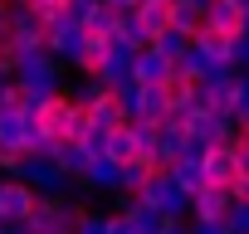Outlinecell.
<instances>
[{
  "instance_id": "cell-1",
  "label": "cell",
  "mask_w": 249,
  "mask_h": 234,
  "mask_svg": "<svg viewBox=\"0 0 249 234\" xmlns=\"http://www.w3.org/2000/svg\"><path fill=\"white\" fill-rule=\"evenodd\" d=\"M10 78H15L20 93H59L64 88V64H54L44 44H30V49L10 54Z\"/></svg>"
},
{
  "instance_id": "cell-2",
  "label": "cell",
  "mask_w": 249,
  "mask_h": 234,
  "mask_svg": "<svg viewBox=\"0 0 249 234\" xmlns=\"http://www.w3.org/2000/svg\"><path fill=\"white\" fill-rule=\"evenodd\" d=\"M83 44H88L83 20H78L69 5H59L54 15H44V49H49L54 64H64V68L78 73V64H83Z\"/></svg>"
},
{
  "instance_id": "cell-3",
  "label": "cell",
  "mask_w": 249,
  "mask_h": 234,
  "mask_svg": "<svg viewBox=\"0 0 249 234\" xmlns=\"http://www.w3.org/2000/svg\"><path fill=\"white\" fill-rule=\"evenodd\" d=\"M10 176H20L35 195H73V176H64L49 156H39V151H25V156H15V166H10Z\"/></svg>"
},
{
  "instance_id": "cell-4",
  "label": "cell",
  "mask_w": 249,
  "mask_h": 234,
  "mask_svg": "<svg viewBox=\"0 0 249 234\" xmlns=\"http://www.w3.org/2000/svg\"><path fill=\"white\" fill-rule=\"evenodd\" d=\"M186 132H191L200 147H210V142H239V122L230 117V107H225V102L191 112V117H186Z\"/></svg>"
},
{
  "instance_id": "cell-5",
  "label": "cell",
  "mask_w": 249,
  "mask_h": 234,
  "mask_svg": "<svg viewBox=\"0 0 249 234\" xmlns=\"http://www.w3.org/2000/svg\"><path fill=\"white\" fill-rule=\"evenodd\" d=\"M137 195H142L147 205H157L166 219H186V210H191V195H186L166 171H152V176L142 181V190H137Z\"/></svg>"
},
{
  "instance_id": "cell-6",
  "label": "cell",
  "mask_w": 249,
  "mask_h": 234,
  "mask_svg": "<svg viewBox=\"0 0 249 234\" xmlns=\"http://www.w3.org/2000/svg\"><path fill=\"white\" fill-rule=\"evenodd\" d=\"M39 122L35 117H20L15 107H5L0 112V151H15V156H25V151H35L39 147Z\"/></svg>"
},
{
  "instance_id": "cell-7",
  "label": "cell",
  "mask_w": 249,
  "mask_h": 234,
  "mask_svg": "<svg viewBox=\"0 0 249 234\" xmlns=\"http://www.w3.org/2000/svg\"><path fill=\"white\" fill-rule=\"evenodd\" d=\"M93 78H98V83H103L107 93H117L122 83H132V49L112 39V44L103 49V59L93 64Z\"/></svg>"
},
{
  "instance_id": "cell-8",
  "label": "cell",
  "mask_w": 249,
  "mask_h": 234,
  "mask_svg": "<svg viewBox=\"0 0 249 234\" xmlns=\"http://www.w3.org/2000/svg\"><path fill=\"white\" fill-rule=\"evenodd\" d=\"M200 171H205V181H234L239 176V147L234 142H210L205 151H200Z\"/></svg>"
},
{
  "instance_id": "cell-9",
  "label": "cell",
  "mask_w": 249,
  "mask_h": 234,
  "mask_svg": "<svg viewBox=\"0 0 249 234\" xmlns=\"http://www.w3.org/2000/svg\"><path fill=\"white\" fill-rule=\"evenodd\" d=\"M30 205H35V190H30L20 176H5V181H0V224H25Z\"/></svg>"
},
{
  "instance_id": "cell-10",
  "label": "cell",
  "mask_w": 249,
  "mask_h": 234,
  "mask_svg": "<svg viewBox=\"0 0 249 234\" xmlns=\"http://www.w3.org/2000/svg\"><path fill=\"white\" fill-rule=\"evenodd\" d=\"M186 127H171V122H157V147H152V171L171 166L176 156H186Z\"/></svg>"
},
{
  "instance_id": "cell-11",
  "label": "cell",
  "mask_w": 249,
  "mask_h": 234,
  "mask_svg": "<svg viewBox=\"0 0 249 234\" xmlns=\"http://www.w3.org/2000/svg\"><path fill=\"white\" fill-rule=\"evenodd\" d=\"M166 73H171V59H161L152 44L132 49V83H161Z\"/></svg>"
},
{
  "instance_id": "cell-12",
  "label": "cell",
  "mask_w": 249,
  "mask_h": 234,
  "mask_svg": "<svg viewBox=\"0 0 249 234\" xmlns=\"http://www.w3.org/2000/svg\"><path fill=\"white\" fill-rule=\"evenodd\" d=\"M78 185L117 195V161H112V156H88V166L78 171Z\"/></svg>"
},
{
  "instance_id": "cell-13",
  "label": "cell",
  "mask_w": 249,
  "mask_h": 234,
  "mask_svg": "<svg viewBox=\"0 0 249 234\" xmlns=\"http://www.w3.org/2000/svg\"><path fill=\"white\" fill-rule=\"evenodd\" d=\"M122 215L137 224V234H157V229H161V219H166V215H161L157 205H147L142 195H122Z\"/></svg>"
},
{
  "instance_id": "cell-14",
  "label": "cell",
  "mask_w": 249,
  "mask_h": 234,
  "mask_svg": "<svg viewBox=\"0 0 249 234\" xmlns=\"http://www.w3.org/2000/svg\"><path fill=\"white\" fill-rule=\"evenodd\" d=\"M161 171H166V176H171V181H176V185H181L186 195H196V190L205 185V171H200V156H191V151H186V156H176V161H171V166H161Z\"/></svg>"
},
{
  "instance_id": "cell-15",
  "label": "cell",
  "mask_w": 249,
  "mask_h": 234,
  "mask_svg": "<svg viewBox=\"0 0 249 234\" xmlns=\"http://www.w3.org/2000/svg\"><path fill=\"white\" fill-rule=\"evenodd\" d=\"M234 73H239V68L220 59V64H210V68H205V73H200L196 83H200V88L210 93V102H225V98H230V83H234Z\"/></svg>"
},
{
  "instance_id": "cell-16",
  "label": "cell",
  "mask_w": 249,
  "mask_h": 234,
  "mask_svg": "<svg viewBox=\"0 0 249 234\" xmlns=\"http://www.w3.org/2000/svg\"><path fill=\"white\" fill-rule=\"evenodd\" d=\"M49 161H54L64 176H73V181H78V171L88 166V147H83V142H59V147L49 151Z\"/></svg>"
},
{
  "instance_id": "cell-17",
  "label": "cell",
  "mask_w": 249,
  "mask_h": 234,
  "mask_svg": "<svg viewBox=\"0 0 249 234\" xmlns=\"http://www.w3.org/2000/svg\"><path fill=\"white\" fill-rule=\"evenodd\" d=\"M103 156H112V161L137 156V137H132V127H127V122H117L112 132H103Z\"/></svg>"
},
{
  "instance_id": "cell-18",
  "label": "cell",
  "mask_w": 249,
  "mask_h": 234,
  "mask_svg": "<svg viewBox=\"0 0 249 234\" xmlns=\"http://www.w3.org/2000/svg\"><path fill=\"white\" fill-rule=\"evenodd\" d=\"M83 112H88V127H98V132H112V127L122 122V107H117V98H112V93H103V98H98V102H88Z\"/></svg>"
},
{
  "instance_id": "cell-19",
  "label": "cell",
  "mask_w": 249,
  "mask_h": 234,
  "mask_svg": "<svg viewBox=\"0 0 249 234\" xmlns=\"http://www.w3.org/2000/svg\"><path fill=\"white\" fill-rule=\"evenodd\" d=\"M132 20H137L142 34L152 39L157 30H166V0H137V5H132Z\"/></svg>"
},
{
  "instance_id": "cell-20",
  "label": "cell",
  "mask_w": 249,
  "mask_h": 234,
  "mask_svg": "<svg viewBox=\"0 0 249 234\" xmlns=\"http://www.w3.org/2000/svg\"><path fill=\"white\" fill-rule=\"evenodd\" d=\"M166 25L181 30V34H196L200 30V5H191V0H166Z\"/></svg>"
},
{
  "instance_id": "cell-21",
  "label": "cell",
  "mask_w": 249,
  "mask_h": 234,
  "mask_svg": "<svg viewBox=\"0 0 249 234\" xmlns=\"http://www.w3.org/2000/svg\"><path fill=\"white\" fill-rule=\"evenodd\" d=\"M225 107H230V117L239 127H249V73L239 68L234 73V83H230V98H225Z\"/></svg>"
},
{
  "instance_id": "cell-22",
  "label": "cell",
  "mask_w": 249,
  "mask_h": 234,
  "mask_svg": "<svg viewBox=\"0 0 249 234\" xmlns=\"http://www.w3.org/2000/svg\"><path fill=\"white\" fill-rule=\"evenodd\" d=\"M112 25H117V10L103 5V0H98L93 10H83V34H107L112 39Z\"/></svg>"
},
{
  "instance_id": "cell-23",
  "label": "cell",
  "mask_w": 249,
  "mask_h": 234,
  "mask_svg": "<svg viewBox=\"0 0 249 234\" xmlns=\"http://www.w3.org/2000/svg\"><path fill=\"white\" fill-rule=\"evenodd\" d=\"M112 39H117V44H127V49H142V44H147V34H142V25L132 20V10H117V25H112Z\"/></svg>"
},
{
  "instance_id": "cell-24",
  "label": "cell",
  "mask_w": 249,
  "mask_h": 234,
  "mask_svg": "<svg viewBox=\"0 0 249 234\" xmlns=\"http://www.w3.org/2000/svg\"><path fill=\"white\" fill-rule=\"evenodd\" d=\"M103 93H107V88H103V83H98L93 73H83V78H78L73 88H64V98H69V102H78V107H88V102H98Z\"/></svg>"
},
{
  "instance_id": "cell-25",
  "label": "cell",
  "mask_w": 249,
  "mask_h": 234,
  "mask_svg": "<svg viewBox=\"0 0 249 234\" xmlns=\"http://www.w3.org/2000/svg\"><path fill=\"white\" fill-rule=\"evenodd\" d=\"M69 234H107V215L103 210H78L73 224H69Z\"/></svg>"
},
{
  "instance_id": "cell-26",
  "label": "cell",
  "mask_w": 249,
  "mask_h": 234,
  "mask_svg": "<svg viewBox=\"0 0 249 234\" xmlns=\"http://www.w3.org/2000/svg\"><path fill=\"white\" fill-rule=\"evenodd\" d=\"M230 234H249V200H230V210L220 215Z\"/></svg>"
},
{
  "instance_id": "cell-27",
  "label": "cell",
  "mask_w": 249,
  "mask_h": 234,
  "mask_svg": "<svg viewBox=\"0 0 249 234\" xmlns=\"http://www.w3.org/2000/svg\"><path fill=\"white\" fill-rule=\"evenodd\" d=\"M83 132H88V112L73 102V112H69V127H64V142H78Z\"/></svg>"
},
{
  "instance_id": "cell-28",
  "label": "cell",
  "mask_w": 249,
  "mask_h": 234,
  "mask_svg": "<svg viewBox=\"0 0 249 234\" xmlns=\"http://www.w3.org/2000/svg\"><path fill=\"white\" fill-rule=\"evenodd\" d=\"M15 93H20V88H15V78H10V73H0V112L15 107Z\"/></svg>"
},
{
  "instance_id": "cell-29",
  "label": "cell",
  "mask_w": 249,
  "mask_h": 234,
  "mask_svg": "<svg viewBox=\"0 0 249 234\" xmlns=\"http://www.w3.org/2000/svg\"><path fill=\"white\" fill-rule=\"evenodd\" d=\"M107 234H137V224H132L127 215L117 210V215H107Z\"/></svg>"
},
{
  "instance_id": "cell-30",
  "label": "cell",
  "mask_w": 249,
  "mask_h": 234,
  "mask_svg": "<svg viewBox=\"0 0 249 234\" xmlns=\"http://www.w3.org/2000/svg\"><path fill=\"white\" fill-rule=\"evenodd\" d=\"M191 234H230L225 219H191Z\"/></svg>"
},
{
  "instance_id": "cell-31",
  "label": "cell",
  "mask_w": 249,
  "mask_h": 234,
  "mask_svg": "<svg viewBox=\"0 0 249 234\" xmlns=\"http://www.w3.org/2000/svg\"><path fill=\"white\" fill-rule=\"evenodd\" d=\"M157 234H191V219H161Z\"/></svg>"
},
{
  "instance_id": "cell-32",
  "label": "cell",
  "mask_w": 249,
  "mask_h": 234,
  "mask_svg": "<svg viewBox=\"0 0 249 234\" xmlns=\"http://www.w3.org/2000/svg\"><path fill=\"white\" fill-rule=\"evenodd\" d=\"M25 5H30V10H39V15H54L64 0H25Z\"/></svg>"
},
{
  "instance_id": "cell-33",
  "label": "cell",
  "mask_w": 249,
  "mask_h": 234,
  "mask_svg": "<svg viewBox=\"0 0 249 234\" xmlns=\"http://www.w3.org/2000/svg\"><path fill=\"white\" fill-rule=\"evenodd\" d=\"M103 5H112V10H132L137 0H103Z\"/></svg>"
},
{
  "instance_id": "cell-34",
  "label": "cell",
  "mask_w": 249,
  "mask_h": 234,
  "mask_svg": "<svg viewBox=\"0 0 249 234\" xmlns=\"http://www.w3.org/2000/svg\"><path fill=\"white\" fill-rule=\"evenodd\" d=\"M239 30L249 34V5H239Z\"/></svg>"
},
{
  "instance_id": "cell-35",
  "label": "cell",
  "mask_w": 249,
  "mask_h": 234,
  "mask_svg": "<svg viewBox=\"0 0 249 234\" xmlns=\"http://www.w3.org/2000/svg\"><path fill=\"white\" fill-rule=\"evenodd\" d=\"M0 73H10V54L5 49H0Z\"/></svg>"
},
{
  "instance_id": "cell-36",
  "label": "cell",
  "mask_w": 249,
  "mask_h": 234,
  "mask_svg": "<svg viewBox=\"0 0 249 234\" xmlns=\"http://www.w3.org/2000/svg\"><path fill=\"white\" fill-rule=\"evenodd\" d=\"M0 39H5V0H0Z\"/></svg>"
},
{
  "instance_id": "cell-37",
  "label": "cell",
  "mask_w": 249,
  "mask_h": 234,
  "mask_svg": "<svg viewBox=\"0 0 249 234\" xmlns=\"http://www.w3.org/2000/svg\"><path fill=\"white\" fill-rule=\"evenodd\" d=\"M191 5H200V10H205V0H191Z\"/></svg>"
},
{
  "instance_id": "cell-38",
  "label": "cell",
  "mask_w": 249,
  "mask_h": 234,
  "mask_svg": "<svg viewBox=\"0 0 249 234\" xmlns=\"http://www.w3.org/2000/svg\"><path fill=\"white\" fill-rule=\"evenodd\" d=\"M244 73H249V64H244Z\"/></svg>"
}]
</instances>
